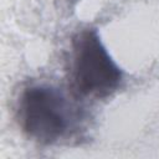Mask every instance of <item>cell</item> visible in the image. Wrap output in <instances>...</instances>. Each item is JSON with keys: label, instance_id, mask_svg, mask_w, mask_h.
<instances>
[{"label": "cell", "instance_id": "6da1fadb", "mask_svg": "<svg viewBox=\"0 0 159 159\" xmlns=\"http://www.w3.org/2000/svg\"><path fill=\"white\" fill-rule=\"evenodd\" d=\"M16 118L22 132L40 144L51 145L68 139L81 127L83 113L61 88L34 83L17 99Z\"/></svg>", "mask_w": 159, "mask_h": 159}, {"label": "cell", "instance_id": "7a4b0ae2", "mask_svg": "<svg viewBox=\"0 0 159 159\" xmlns=\"http://www.w3.org/2000/svg\"><path fill=\"white\" fill-rule=\"evenodd\" d=\"M70 87L75 98L102 99L120 86L123 73L109 56L96 29H84L72 37Z\"/></svg>", "mask_w": 159, "mask_h": 159}]
</instances>
